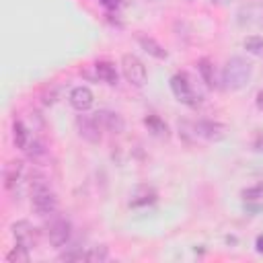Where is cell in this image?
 Masks as SVG:
<instances>
[{
    "label": "cell",
    "instance_id": "cell-1",
    "mask_svg": "<svg viewBox=\"0 0 263 263\" xmlns=\"http://www.w3.org/2000/svg\"><path fill=\"white\" fill-rule=\"evenodd\" d=\"M31 208L37 216H53L58 212V195L49 187L47 179L41 175H35L31 179Z\"/></svg>",
    "mask_w": 263,
    "mask_h": 263
},
{
    "label": "cell",
    "instance_id": "cell-2",
    "mask_svg": "<svg viewBox=\"0 0 263 263\" xmlns=\"http://www.w3.org/2000/svg\"><path fill=\"white\" fill-rule=\"evenodd\" d=\"M253 76V64L247 62L245 58H230L226 64H224V70H222V86L226 90H240L242 86H247V82L251 80Z\"/></svg>",
    "mask_w": 263,
    "mask_h": 263
},
{
    "label": "cell",
    "instance_id": "cell-3",
    "mask_svg": "<svg viewBox=\"0 0 263 263\" xmlns=\"http://www.w3.org/2000/svg\"><path fill=\"white\" fill-rule=\"evenodd\" d=\"M179 132L183 134H191L193 138H201L205 142H220L226 136V125L220 121H212V119H199V121H183L179 123Z\"/></svg>",
    "mask_w": 263,
    "mask_h": 263
},
{
    "label": "cell",
    "instance_id": "cell-4",
    "mask_svg": "<svg viewBox=\"0 0 263 263\" xmlns=\"http://www.w3.org/2000/svg\"><path fill=\"white\" fill-rule=\"evenodd\" d=\"M171 90L175 95V99L187 107H197L201 105V95L197 92L191 76L187 72H177L171 78Z\"/></svg>",
    "mask_w": 263,
    "mask_h": 263
},
{
    "label": "cell",
    "instance_id": "cell-5",
    "mask_svg": "<svg viewBox=\"0 0 263 263\" xmlns=\"http://www.w3.org/2000/svg\"><path fill=\"white\" fill-rule=\"evenodd\" d=\"M236 23L242 29H263V2H245L236 10Z\"/></svg>",
    "mask_w": 263,
    "mask_h": 263
},
{
    "label": "cell",
    "instance_id": "cell-6",
    "mask_svg": "<svg viewBox=\"0 0 263 263\" xmlns=\"http://www.w3.org/2000/svg\"><path fill=\"white\" fill-rule=\"evenodd\" d=\"M45 234H47V240H49L51 247L62 249L70 240V236H72V224L66 218L53 214V218L45 226Z\"/></svg>",
    "mask_w": 263,
    "mask_h": 263
},
{
    "label": "cell",
    "instance_id": "cell-7",
    "mask_svg": "<svg viewBox=\"0 0 263 263\" xmlns=\"http://www.w3.org/2000/svg\"><path fill=\"white\" fill-rule=\"evenodd\" d=\"M121 70L123 76L129 84L134 86H144L146 84V66L142 64V60L134 53H123L121 58Z\"/></svg>",
    "mask_w": 263,
    "mask_h": 263
},
{
    "label": "cell",
    "instance_id": "cell-8",
    "mask_svg": "<svg viewBox=\"0 0 263 263\" xmlns=\"http://www.w3.org/2000/svg\"><path fill=\"white\" fill-rule=\"evenodd\" d=\"M10 230H12V236H14L16 242H21V245H25V247H29V249H35V247H37L39 234H37V228H35L31 222L18 220V222L12 224Z\"/></svg>",
    "mask_w": 263,
    "mask_h": 263
},
{
    "label": "cell",
    "instance_id": "cell-9",
    "mask_svg": "<svg viewBox=\"0 0 263 263\" xmlns=\"http://www.w3.org/2000/svg\"><path fill=\"white\" fill-rule=\"evenodd\" d=\"M76 127H78L80 138H84L86 142H90V144L101 142V129L103 127L97 123L95 115H78L76 117Z\"/></svg>",
    "mask_w": 263,
    "mask_h": 263
},
{
    "label": "cell",
    "instance_id": "cell-10",
    "mask_svg": "<svg viewBox=\"0 0 263 263\" xmlns=\"http://www.w3.org/2000/svg\"><path fill=\"white\" fill-rule=\"evenodd\" d=\"M95 119H97V123H99L103 129H107V132H111V134H121V132L125 129L123 117H121L119 113H115V111L101 109V111L95 113Z\"/></svg>",
    "mask_w": 263,
    "mask_h": 263
},
{
    "label": "cell",
    "instance_id": "cell-11",
    "mask_svg": "<svg viewBox=\"0 0 263 263\" xmlns=\"http://www.w3.org/2000/svg\"><path fill=\"white\" fill-rule=\"evenodd\" d=\"M156 197H158L156 189H154L152 185L142 183V185H136V187L132 189V193H129V201H127V203H129V208H144V205L154 203Z\"/></svg>",
    "mask_w": 263,
    "mask_h": 263
},
{
    "label": "cell",
    "instance_id": "cell-12",
    "mask_svg": "<svg viewBox=\"0 0 263 263\" xmlns=\"http://www.w3.org/2000/svg\"><path fill=\"white\" fill-rule=\"evenodd\" d=\"M92 101H95V97H92V90L88 86H76L70 92V105L76 111H80V113L86 111V109H90L92 107Z\"/></svg>",
    "mask_w": 263,
    "mask_h": 263
},
{
    "label": "cell",
    "instance_id": "cell-13",
    "mask_svg": "<svg viewBox=\"0 0 263 263\" xmlns=\"http://www.w3.org/2000/svg\"><path fill=\"white\" fill-rule=\"evenodd\" d=\"M136 39H138V43H140V47L146 51V53H150L152 58H156V60H166V49L154 39V37H150V35H144V33H138L136 35Z\"/></svg>",
    "mask_w": 263,
    "mask_h": 263
},
{
    "label": "cell",
    "instance_id": "cell-14",
    "mask_svg": "<svg viewBox=\"0 0 263 263\" xmlns=\"http://www.w3.org/2000/svg\"><path fill=\"white\" fill-rule=\"evenodd\" d=\"M95 78L97 80H101V82H105V84H117V70H115V66L111 64V62H107V60H99L95 66Z\"/></svg>",
    "mask_w": 263,
    "mask_h": 263
},
{
    "label": "cell",
    "instance_id": "cell-15",
    "mask_svg": "<svg viewBox=\"0 0 263 263\" xmlns=\"http://www.w3.org/2000/svg\"><path fill=\"white\" fill-rule=\"evenodd\" d=\"M12 140H14V146L21 148V150H27V146H29L31 140H33L31 132L27 129V125H25L21 119H14V121H12Z\"/></svg>",
    "mask_w": 263,
    "mask_h": 263
},
{
    "label": "cell",
    "instance_id": "cell-16",
    "mask_svg": "<svg viewBox=\"0 0 263 263\" xmlns=\"http://www.w3.org/2000/svg\"><path fill=\"white\" fill-rule=\"evenodd\" d=\"M23 162L21 160H10L6 166H4V187L6 189H14L16 183L21 181L23 177Z\"/></svg>",
    "mask_w": 263,
    "mask_h": 263
},
{
    "label": "cell",
    "instance_id": "cell-17",
    "mask_svg": "<svg viewBox=\"0 0 263 263\" xmlns=\"http://www.w3.org/2000/svg\"><path fill=\"white\" fill-rule=\"evenodd\" d=\"M144 125H146L148 132H150L152 136H156V138H168V127H166V123H164L158 115H148V117H144Z\"/></svg>",
    "mask_w": 263,
    "mask_h": 263
},
{
    "label": "cell",
    "instance_id": "cell-18",
    "mask_svg": "<svg viewBox=\"0 0 263 263\" xmlns=\"http://www.w3.org/2000/svg\"><path fill=\"white\" fill-rule=\"evenodd\" d=\"M197 70H199V74H201V80L205 82V86H210V88H214L216 86V74H214V64L208 60V58H201L199 62H197Z\"/></svg>",
    "mask_w": 263,
    "mask_h": 263
},
{
    "label": "cell",
    "instance_id": "cell-19",
    "mask_svg": "<svg viewBox=\"0 0 263 263\" xmlns=\"http://www.w3.org/2000/svg\"><path fill=\"white\" fill-rule=\"evenodd\" d=\"M6 261H8V263H29V247L16 242V245L6 253Z\"/></svg>",
    "mask_w": 263,
    "mask_h": 263
},
{
    "label": "cell",
    "instance_id": "cell-20",
    "mask_svg": "<svg viewBox=\"0 0 263 263\" xmlns=\"http://www.w3.org/2000/svg\"><path fill=\"white\" fill-rule=\"evenodd\" d=\"M245 49L253 55H263V37L261 35H249L245 39Z\"/></svg>",
    "mask_w": 263,
    "mask_h": 263
},
{
    "label": "cell",
    "instance_id": "cell-21",
    "mask_svg": "<svg viewBox=\"0 0 263 263\" xmlns=\"http://www.w3.org/2000/svg\"><path fill=\"white\" fill-rule=\"evenodd\" d=\"M107 259H109L107 247H92L86 251V261H90V263H103Z\"/></svg>",
    "mask_w": 263,
    "mask_h": 263
},
{
    "label": "cell",
    "instance_id": "cell-22",
    "mask_svg": "<svg viewBox=\"0 0 263 263\" xmlns=\"http://www.w3.org/2000/svg\"><path fill=\"white\" fill-rule=\"evenodd\" d=\"M240 195H242V199H247V201H259V199H263V183L245 189Z\"/></svg>",
    "mask_w": 263,
    "mask_h": 263
},
{
    "label": "cell",
    "instance_id": "cell-23",
    "mask_svg": "<svg viewBox=\"0 0 263 263\" xmlns=\"http://www.w3.org/2000/svg\"><path fill=\"white\" fill-rule=\"evenodd\" d=\"M60 261H86V251H70V253H62Z\"/></svg>",
    "mask_w": 263,
    "mask_h": 263
},
{
    "label": "cell",
    "instance_id": "cell-24",
    "mask_svg": "<svg viewBox=\"0 0 263 263\" xmlns=\"http://www.w3.org/2000/svg\"><path fill=\"white\" fill-rule=\"evenodd\" d=\"M103 6H107V8H117L119 6V0H99Z\"/></svg>",
    "mask_w": 263,
    "mask_h": 263
},
{
    "label": "cell",
    "instance_id": "cell-25",
    "mask_svg": "<svg viewBox=\"0 0 263 263\" xmlns=\"http://www.w3.org/2000/svg\"><path fill=\"white\" fill-rule=\"evenodd\" d=\"M255 247H257V251H259V253H263V234H259V236H257Z\"/></svg>",
    "mask_w": 263,
    "mask_h": 263
},
{
    "label": "cell",
    "instance_id": "cell-26",
    "mask_svg": "<svg viewBox=\"0 0 263 263\" xmlns=\"http://www.w3.org/2000/svg\"><path fill=\"white\" fill-rule=\"evenodd\" d=\"M257 107L263 111V90H259V92H257Z\"/></svg>",
    "mask_w": 263,
    "mask_h": 263
},
{
    "label": "cell",
    "instance_id": "cell-27",
    "mask_svg": "<svg viewBox=\"0 0 263 263\" xmlns=\"http://www.w3.org/2000/svg\"><path fill=\"white\" fill-rule=\"evenodd\" d=\"M212 4H216V6H222V4H228L230 0H210Z\"/></svg>",
    "mask_w": 263,
    "mask_h": 263
},
{
    "label": "cell",
    "instance_id": "cell-28",
    "mask_svg": "<svg viewBox=\"0 0 263 263\" xmlns=\"http://www.w3.org/2000/svg\"><path fill=\"white\" fill-rule=\"evenodd\" d=\"M187 2H193V0H187Z\"/></svg>",
    "mask_w": 263,
    "mask_h": 263
}]
</instances>
